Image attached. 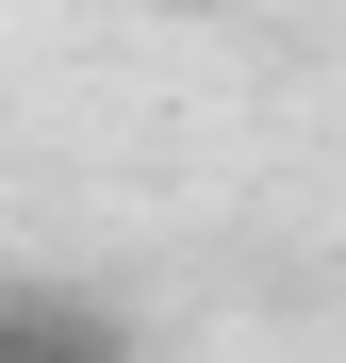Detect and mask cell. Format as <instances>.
<instances>
[{"mask_svg":"<svg viewBox=\"0 0 346 363\" xmlns=\"http://www.w3.org/2000/svg\"><path fill=\"white\" fill-rule=\"evenodd\" d=\"M0 363H132V330H115L99 297H50V281H17V297H0Z\"/></svg>","mask_w":346,"mask_h":363,"instance_id":"1","label":"cell"},{"mask_svg":"<svg viewBox=\"0 0 346 363\" xmlns=\"http://www.w3.org/2000/svg\"><path fill=\"white\" fill-rule=\"evenodd\" d=\"M149 17H248V0H149Z\"/></svg>","mask_w":346,"mask_h":363,"instance_id":"2","label":"cell"}]
</instances>
